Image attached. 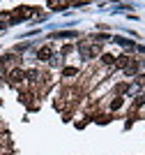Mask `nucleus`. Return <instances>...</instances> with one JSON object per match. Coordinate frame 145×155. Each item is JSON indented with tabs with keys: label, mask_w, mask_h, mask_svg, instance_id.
<instances>
[{
	"label": "nucleus",
	"mask_w": 145,
	"mask_h": 155,
	"mask_svg": "<svg viewBox=\"0 0 145 155\" xmlns=\"http://www.w3.org/2000/svg\"><path fill=\"white\" fill-rule=\"evenodd\" d=\"M23 79H25V72H21V70H14L12 74H9V81H12V84H21Z\"/></svg>",
	"instance_id": "1"
},
{
	"label": "nucleus",
	"mask_w": 145,
	"mask_h": 155,
	"mask_svg": "<svg viewBox=\"0 0 145 155\" xmlns=\"http://www.w3.org/2000/svg\"><path fill=\"white\" fill-rule=\"evenodd\" d=\"M51 53H53V51H51V46H42L37 56H39V60H49V58H51Z\"/></svg>",
	"instance_id": "2"
},
{
	"label": "nucleus",
	"mask_w": 145,
	"mask_h": 155,
	"mask_svg": "<svg viewBox=\"0 0 145 155\" xmlns=\"http://www.w3.org/2000/svg\"><path fill=\"white\" fill-rule=\"evenodd\" d=\"M101 60H104L106 65H113L115 63V58H113V56H108V53H106V56H101Z\"/></svg>",
	"instance_id": "3"
},
{
	"label": "nucleus",
	"mask_w": 145,
	"mask_h": 155,
	"mask_svg": "<svg viewBox=\"0 0 145 155\" xmlns=\"http://www.w3.org/2000/svg\"><path fill=\"white\" fill-rule=\"evenodd\" d=\"M76 74V67H67V70H65V77H74Z\"/></svg>",
	"instance_id": "4"
},
{
	"label": "nucleus",
	"mask_w": 145,
	"mask_h": 155,
	"mask_svg": "<svg viewBox=\"0 0 145 155\" xmlns=\"http://www.w3.org/2000/svg\"><path fill=\"white\" fill-rule=\"evenodd\" d=\"M120 104H122V100H120V97H115V100H113V109H120Z\"/></svg>",
	"instance_id": "5"
}]
</instances>
